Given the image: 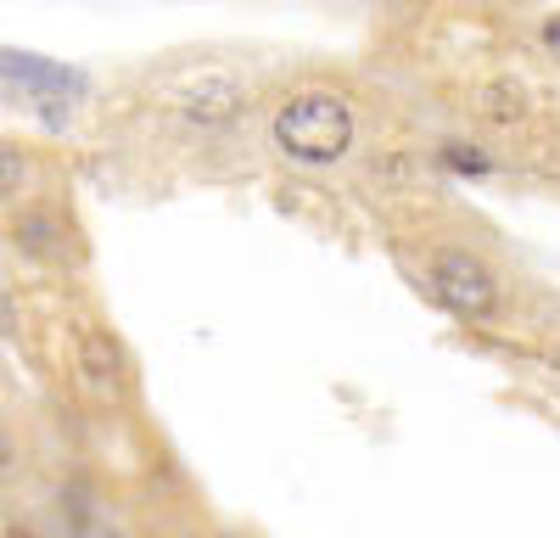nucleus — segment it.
I'll return each mask as SVG.
<instances>
[{
  "label": "nucleus",
  "mask_w": 560,
  "mask_h": 538,
  "mask_svg": "<svg viewBox=\"0 0 560 538\" xmlns=\"http://www.w3.org/2000/svg\"><path fill=\"white\" fill-rule=\"evenodd\" d=\"M443 163H454V168H471V174H488V157L482 152H471V147H443Z\"/></svg>",
  "instance_id": "7"
},
{
  "label": "nucleus",
  "mask_w": 560,
  "mask_h": 538,
  "mask_svg": "<svg viewBox=\"0 0 560 538\" xmlns=\"http://www.w3.org/2000/svg\"><path fill=\"white\" fill-rule=\"evenodd\" d=\"M0 73L7 79H18V84H45V90H79L84 79L79 73H68V68H51V62H34V57H0Z\"/></svg>",
  "instance_id": "5"
},
{
  "label": "nucleus",
  "mask_w": 560,
  "mask_h": 538,
  "mask_svg": "<svg viewBox=\"0 0 560 538\" xmlns=\"http://www.w3.org/2000/svg\"><path fill=\"white\" fill-rule=\"evenodd\" d=\"M18 174H23V163H18V152H12V147H0V191H7V186H12V179H18Z\"/></svg>",
  "instance_id": "8"
},
{
  "label": "nucleus",
  "mask_w": 560,
  "mask_h": 538,
  "mask_svg": "<svg viewBox=\"0 0 560 538\" xmlns=\"http://www.w3.org/2000/svg\"><path fill=\"white\" fill-rule=\"evenodd\" d=\"M477 113L482 118H493V124H516L522 113H527V102H522V84H482L477 90Z\"/></svg>",
  "instance_id": "6"
},
{
  "label": "nucleus",
  "mask_w": 560,
  "mask_h": 538,
  "mask_svg": "<svg viewBox=\"0 0 560 538\" xmlns=\"http://www.w3.org/2000/svg\"><path fill=\"white\" fill-rule=\"evenodd\" d=\"M79 371H84L90 387L107 393V398L124 387V359H118V348H113L102 331H84V337H79Z\"/></svg>",
  "instance_id": "3"
},
{
  "label": "nucleus",
  "mask_w": 560,
  "mask_h": 538,
  "mask_svg": "<svg viewBox=\"0 0 560 538\" xmlns=\"http://www.w3.org/2000/svg\"><path fill=\"white\" fill-rule=\"evenodd\" d=\"M12 466V437H7V426H0V471Z\"/></svg>",
  "instance_id": "9"
},
{
  "label": "nucleus",
  "mask_w": 560,
  "mask_h": 538,
  "mask_svg": "<svg viewBox=\"0 0 560 538\" xmlns=\"http://www.w3.org/2000/svg\"><path fill=\"white\" fill-rule=\"evenodd\" d=\"M275 141L298 163H331L353 141V113H348L342 96H331V90H308V96H292L280 107Z\"/></svg>",
  "instance_id": "1"
},
{
  "label": "nucleus",
  "mask_w": 560,
  "mask_h": 538,
  "mask_svg": "<svg viewBox=\"0 0 560 538\" xmlns=\"http://www.w3.org/2000/svg\"><path fill=\"white\" fill-rule=\"evenodd\" d=\"M236 102H242V90L230 84L224 73H197L191 84L179 90V107L197 113V118H224V113H236Z\"/></svg>",
  "instance_id": "4"
},
{
  "label": "nucleus",
  "mask_w": 560,
  "mask_h": 538,
  "mask_svg": "<svg viewBox=\"0 0 560 538\" xmlns=\"http://www.w3.org/2000/svg\"><path fill=\"white\" fill-rule=\"evenodd\" d=\"M432 281H438V292L459 308V314H482L488 303H493V276L471 258V253H438L432 258Z\"/></svg>",
  "instance_id": "2"
},
{
  "label": "nucleus",
  "mask_w": 560,
  "mask_h": 538,
  "mask_svg": "<svg viewBox=\"0 0 560 538\" xmlns=\"http://www.w3.org/2000/svg\"><path fill=\"white\" fill-rule=\"evenodd\" d=\"M544 39H549V51H555V57H560V17H555V23H549V28H544Z\"/></svg>",
  "instance_id": "10"
}]
</instances>
